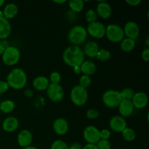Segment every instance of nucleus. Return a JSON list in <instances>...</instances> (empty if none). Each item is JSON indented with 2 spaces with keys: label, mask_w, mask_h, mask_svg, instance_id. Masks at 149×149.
I'll return each mask as SVG.
<instances>
[{
  "label": "nucleus",
  "mask_w": 149,
  "mask_h": 149,
  "mask_svg": "<svg viewBox=\"0 0 149 149\" xmlns=\"http://www.w3.org/2000/svg\"><path fill=\"white\" fill-rule=\"evenodd\" d=\"M74 17H76V13H73L72 11H71V10H70V11H68V20H71V21H72V20H74Z\"/></svg>",
  "instance_id": "obj_43"
},
{
  "label": "nucleus",
  "mask_w": 149,
  "mask_h": 149,
  "mask_svg": "<svg viewBox=\"0 0 149 149\" xmlns=\"http://www.w3.org/2000/svg\"><path fill=\"white\" fill-rule=\"evenodd\" d=\"M122 136L127 142H132L136 138V133L132 128L126 127L122 132Z\"/></svg>",
  "instance_id": "obj_27"
},
{
  "label": "nucleus",
  "mask_w": 149,
  "mask_h": 149,
  "mask_svg": "<svg viewBox=\"0 0 149 149\" xmlns=\"http://www.w3.org/2000/svg\"><path fill=\"white\" fill-rule=\"evenodd\" d=\"M87 36L88 34L85 28L81 26H75L70 29L68 39L72 45L79 46L85 42Z\"/></svg>",
  "instance_id": "obj_3"
},
{
  "label": "nucleus",
  "mask_w": 149,
  "mask_h": 149,
  "mask_svg": "<svg viewBox=\"0 0 149 149\" xmlns=\"http://www.w3.org/2000/svg\"><path fill=\"white\" fill-rule=\"evenodd\" d=\"M82 50L84 56H87L90 58H96L99 51L98 45L94 41H89L85 44Z\"/></svg>",
  "instance_id": "obj_18"
},
{
  "label": "nucleus",
  "mask_w": 149,
  "mask_h": 149,
  "mask_svg": "<svg viewBox=\"0 0 149 149\" xmlns=\"http://www.w3.org/2000/svg\"><path fill=\"white\" fill-rule=\"evenodd\" d=\"M141 58L143 61L145 62H148L149 61V49L148 48H146L145 49L142 51L141 52Z\"/></svg>",
  "instance_id": "obj_38"
},
{
  "label": "nucleus",
  "mask_w": 149,
  "mask_h": 149,
  "mask_svg": "<svg viewBox=\"0 0 149 149\" xmlns=\"http://www.w3.org/2000/svg\"><path fill=\"white\" fill-rule=\"evenodd\" d=\"M68 149H82V146L80 143H74L71 146H68Z\"/></svg>",
  "instance_id": "obj_40"
},
{
  "label": "nucleus",
  "mask_w": 149,
  "mask_h": 149,
  "mask_svg": "<svg viewBox=\"0 0 149 149\" xmlns=\"http://www.w3.org/2000/svg\"><path fill=\"white\" fill-rule=\"evenodd\" d=\"M106 36L113 43L121 42L125 36L123 28L117 24H109L106 28Z\"/></svg>",
  "instance_id": "obj_7"
},
{
  "label": "nucleus",
  "mask_w": 149,
  "mask_h": 149,
  "mask_svg": "<svg viewBox=\"0 0 149 149\" xmlns=\"http://www.w3.org/2000/svg\"><path fill=\"white\" fill-rule=\"evenodd\" d=\"M83 137L86 142L89 144H95L96 145L97 143L100 140V130L93 125L87 126L83 132Z\"/></svg>",
  "instance_id": "obj_10"
},
{
  "label": "nucleus",
  "mask_w": 149,
  "mask_h": 149,
  "mask_svg": "<svg viewBox=\"0 0 149 149\" xmlns=\"http://www.w3.org/2000/svg\"><path fill=\"white\" fill-rule=\"evenodd\" d=\"M122 98L121 97L120 92L114 90H109L103 93L102 96V101L103 104L108 108L114 109L117 108Z\"/></svg>",
  "instance_id": "obj_6"
},
{
  "label": "nucleus",
  "mask_w": 149,
  "mask_h": 149,
  "mask_svg": "<svg viewBox=\"0 0 149 149\" xmlns=\"http://www.w3.org/2000/svg\"><path fill=\"white\" fill-rule=\"evenodd\" d=\"M97 17L103 19H108L112 14V9L110 4L105 1H98L95 10Z\"/></svg>",
  "instance_id": "obj_14"
},
{
  "label": "nucleus",
  "mask_w": 149,
  "mask_h": 149,
  "mask_svg": "<svg viewBox=\"0 0 149 149\" xmlns=\"http://www.w3.org/2000/svg\"><path fill=\"white\" fill-rule=\"evenodd\" d=\"M135 40L129 38H124L120 42V48L123 52H130L133 50L135 47Z\"/></svg>",
  "instance_id": "obj_24"
},
{
  "label": "nucleus",
  "mask_w": 149,
  "mask_h": 149,
  "mask_svg": "<svg viewBox=\"0 0 149 149\" xmlns=\"http://www.w3.org/2000/svg\"><path fill=\"white\" fill-rule=\"evenodd\" d=\"M120 116L122 117H128L132 114L134 111V106L131 100H122L118 106Z\"/></svg>",
  "instance_id": "obj_17"
},
{
  "label": "nucleus",
  "mask_w": 149,
  "mask_h": 149,
  "mask_svg": "<svg viewBox=\"0 0 149 149\" xmlns=\"http://www.w3.org/2000/svg\"><path fill=\"white\" fill-rule=\"evenodd\" d=\"M145 42H146V45L147 48H148V47H149V36H147Z\"/></svg>",
  "instance_id": "obj_48"
},
{
  "label": "nucleus",
  "mask_w": 149,
  "mask_h": 149,
  "mask_svg": "<svg viewBox=\"0 0 149 149\" xmlns=\"http://www.w3.org/2000/svg\"><path fill=\"white\" fill-rule=\"evenodd\" d=\"M82 149H97V148L95 144L87 143L84 147H82Z\"/></svg>",
  "instance_id": "obj_42"
},
{
  "label": "nucleus",
  "mask_w": 149,
  "mask_h": 149,
  "mask_svg": "<svg viewBox=\"0 0 149 149\" xmlns=\"http://www.w3.org/2000/svg\"><path fill=\"white\" fill-rule=\"evenodd\" d=\"M92 83L91 77L87 75H83L80 77L79 80V84L80 87H83V88L87 89V87H90V85Z\"/></svg>",
  "instance_id": "obj_31"
},
{
  "label": "nucleus",
  "mask_w": 149,
  "mask_h": 149,
  "mask_svg": "<svg viewBox=\"0 0 149 149\" xmlns=\"http://www.w3.org/2000/svg\"><path fill=\"white\" fill-rule=\"evenodd\" d=\"M100 116V112L97 109H90L87 111L86 116L89 119H95Z\"/></svg>",
  "instance_id": "obj_34"
},
{
  "label": "nucleus",
  "mask_w": 149,
  "mask_h": 149,
  "mask_svg": "<svg viewBox=\"0 0 149 149\" xmlns=\"http://www.w3.org/2000/svg\"><path fill=\"white\" fill-rule=\"evenodd\" d=\"M17 143L23 148L31 145L33 142V135L28 130H23L17 135Z\"/></svg>",
  "instance_id": "obj_15"
},
{
  "label": "nucleus",
  "mask_w": 149,
  "mask_h": 149,
  "mask_svg": "<svg viewBox=\"0 0 149 149\" xmlns=\"http://www.w3.org/2000/svg\"><path fill=\"white\" fill-rule=\"evenodd\" d=\"M74 69V73L76 74H81V69H80V66H75L73 68Z\"/></svg>",
  "instance_id": "obj_44"
},
{
  "label": "nucleus",
  "mask_w": 149,
  "mask_h": 149,
  "mask_svg": "<svg viewBox=\"0 0 149 149\" xmlns=\"http://www.w3.org/2000/svg\"><path fill=\"white\" fill-rule=\"evenodd\" d=\"M46 90L48 98L52 101L60 102L63 99L64 90L60 84L49 83Z\"/></svg>",
  "instance_id": "obj_8"
},
{
  "label": "nucleus",
  "mask_w": 149,
  "mask_h": 149,
  "mask_svg": "<svg viewBox=\"0 0 149 149\" xmlns=\"http://www.w3.org/2000/svg\"><path fill=\"white\" fill-rule=\"evenodd\" d=\"M27 74L24 70L20 68H15L12 70L7 77V83L9 87L14 90H21L27 84Z\"/></svg>",
  "instance_id": "obj_2"
},
{
  "label": "nucleus",
  "mask_w": 149,
  "mask_h": 149,
  "mask_svg": "<svg viewBox=\"0 0 149 149\" xmlns=\"http://www.w3.org/2000/svg\"><path fill=\"white\" fill-rule=\"evenodd\" d=\"M50 149H68V146L62 140H56L52 143Z\"/></svg>",
  "instance_id": "obj_32"
},
{
  "label": "nucleus",
  "mask_w": 149,
  "mask_h": 149,
  "mask_svg": "<svg viewBox=\"0 0 149 149\" xmlns=\"http://www.w3.org/2000/svg\"><path fill=\"white\" fill-rule=\"evenodd\" d=\"M9 88L10 87H9V85L7 83V81L0 80V95L5 93L8 90Z\"/></svg>",
  "instance_id": "obj_37"
},
{
  "label": "nucleus",
  "mask_w": 149,
  "mask_h": 149,
  "mask_svg": "<svg viewBox=\"0 0 149 149\" xmlns=\"http://www.w3.org/2000/svg\"><path fill=\"white\" fill-rule=\"evenodd\" d=\"M17 13H18V7L15 3H8L6 4L2 12L3 17L7 20L14 18Z\"/></svg>",
  "instance_id": "obj_21"
},
{
  "label": "nucleus",
  "mask_w": 149,
  "mask_h": 149,
  "mask_svg": "<svg viewBox=\"0 0 149 149\" xmlns=\"http://www.w3.org/2000/svg\"><path fill=\"white\" fill-rule=\"evenodd\" d=\"M6 48L4 47V45H2V44L1 43V42H0V55H2L3 52H4V51L5 50Z\"/></svg>",
  "instance_id": "obj_45"
},
{
  "label": "nucleus",
  "mask_w": 149,
  "mask_h": 149,
  "mask_svg": "<svg viewBox=\"0 0 149 149\" xmlns=\"http://www.w3.org/2000/svg\"><path fill=\"white\" fill-rule=\"evenodd\" d=\"M53 2L55 4H64V3H66L67 1L66 0H54Z\"/></svg>",
  "instance_id": "obj_46"
},
{
  "label": "nucleus",
  "mask_w": 149,
  "mask_h": 149,
  "mask_svg": "<svg viewBox=\"0 0 149 149\" xmlns=\"http://www.w3.org/2000/svg\"><path fill=\"white\" fill-rule=\"evenodd\" d=\"M125 2L132 7H137L141 3V0H126Z\"/></svg>",
  "instance_id": "obj_39"
},
{
  "label": "nucleus",
  "mask_w": 149,
  "mask_h": 149,
  "mask_svg": "<svg viewBox=\"0 0 149 149\" xmlns=\"http://www.w3.org/2000/svg\"><path fill=\"white\" fill-rule=\"evenodd\" d=\"M19 127V121L14 116L7 117L2 122V129L7 132H13Z\"/></svg>",
  "instance_id": "obj_20"
},
{
  "label": "nucleus",
  "mask_w": 149,
  "mask_h": 149,
  "mask_svg": "<svg viewBox=\"0 0 149 149\" xmlns=\"http://www.w3.org/2000/svg\"><path fill=\"white\" fill-rule=\"evenodd\" d=\"M4 3H5L4 0H0V7H2V6L4 4Z\"/></svg>",
  "instance_id": "obj_49"
},
{
  "label": "nucleus",
  "mask_w": 149,
  "mask_h": 149,
  "mask_svg": "<svg viewBox=\"0 0 149 149\" xmlns=\"http://www.w3.org/2000/svg\"><path fill=\"white\" fill-rule=\"evenodd\" d=\"M127 121L120 115H116L111 118L109 121V127L116 132H122L127 127Z\"/></svg>",
  "instance_id": "obj_12"
},
{
  "label": "nucleus",
  "mask_w": 149,
  "mask_h": 149,
  "mask_svg": "<svg viewBox=\"0 0 149 149\" xmlns=\"http://www.w3.org/2000/svg\"><path fill=\"white\" fill-rule=\"evenodd\" d=\"M131 101L134 108L137 109H143L148 105V97L146 93L143 92H138L135 93Z\"/></svg>",
  "instance_id": "obj_13"
},
{
  "label": "nucleus",
  "mask_w": 149,
  "mask_h": 149,
  "mask_svg": "<svg viewBox=\"0 0 149 149\" xmlns=\"http://www.w3.org/2000/svg\"><path fill=\"white\" fill-rule=\"evenodd\" d=\"M49 79L45 77V76H39L36 77L33 81V87L38 91H44L47 89L49 84Z\"/></svg>",
  "instance_id": "obj_22"
},
{
  "label": "nucleus",
  "mask_w": 149,
  "mask_h": 149,
  "mask_svg": "<svg viewBox=\"0 0 149 149\" xmlns=\"http://www.w3.org/2000/svg\"><path fill=\"white\" fill-rule=\"evenodd\" d=\"M49 82L52 84H60L61 81V75L57 71H53L49 75Z\"/></svg>",
  "instance_id": "obj_33"
},
{
  "label": "nucleus",
  "mask_w": 149,
  "mask_h": 149,
  "mask_svg": "<svg viewBox=\"0 0 149 149\" xmlns=\"http://www.w3.org/2000/svg\"><path fill=\"white\" fill-rule=\"evenodd\" d=\"M111 57V55L110 51L106 49H99L96 58L102 62H106L110 60Z\"/></svg>",
  "instance_id": "obj_28"
},
{
  "label": "nucleus",
  "mask_w": 149,
  "mask_h": 149,
  "mask_svg": "<svg viewBox=\"0 0 149 149\" xmlns=\"http://www.w3.org/2000/svg\"><path fill=\"white\" fill-rule=\"evenodd\" d=\"M63 60L67 65L70 67L80 66L84 61V55L82 49L79 46L71 45L64 50Z\"/></svg>",
  "instance_id": "obj_1"
},
{
  "label": "nucleus",
  "mask_w": 149,
  "mask_h": 149,
  "mask_svg": "<svg viewBox=\"0 0 149 149\" xmlns=\"http://www.w3.org/2000/svg\"><path fill=\"white\" fill-rule=\"evenodd\" d=\"M81 72L84 74V75L91 76L93 75L97 71V67L95 63L91 61H84L80 65Z\"/></svg>",
  "instance_id": "obj_23"
},
{
  "label": "nucleus",
  "mask_w": 149,
  "mask_h": 149,
  "mask_svg": "<svg viewBox=\"0 0 149 149\" xmlns=\"http://www.w3.org/2000/svg\"><path fill=\"white\" fill-rule=\"evenodd\" d=\"M52 127L56 134L59 135H65L68 132L69 126L68 122L65 119L58 118L54 121Z\"/></svg>",
  "instance_id": "obj_16"
},
{
  "label": "nucleus",
  "mask_w": 149,
  "mask_h": 149,
  "mask_svg": "<svg viewBox=\"0 0 149 149\" xmlns=\"http://www.w3.org/2000/svg\"><path fill=\"white\" fill-rule=\"evenodd\" d=\"M23 149H39V148L36 146H29L26 147V148H24Z\"/></svg>",
  "instance_id": "obj_47"
},
{
  "label": "nucleus",
  "mask_w": 149,
  "mask_h": 149,
  "mask_svg": "<svg viewBox=\"0 0 149 149\" xmlns=\"http://www.w3.org/2000/svg\"><path fill=\"white\" fill-rule=\"evenodd\" d=\"M106 26L98 21L89 23L87 28V34L95 39H102L106 36Z\"/></svg>",
  "instance_id": "obj_9"
},
{
  "label": "nucleus",
  "mask_w": 149,
  "mask_h": 149,
  "mask_svg": "<svg viewBox=\"0 0 149 149\" xmlns=\"http://www.w3.org/2000/svg\"><path fill=\"white\" fill-rule=\"evenodd\" d=\"M135 93L134 92V90L130 88V87H126V88L123 89L120 92V95L122 100H131L132 99V97H133Z\"/></svg>",
  "instance_id": "obj_29"
},
{
  "label": "nucleus",
  "mask_w": 149,
  "mask_h": 149,
  "mask_svg": "<svg viewBox=\"0 0 149 149\" xmlns=\"http://www.w3.org/2000/svg\"><path fill=\"white\" fill-rule=\"evenodd\" d=\"M68 6L71 10L74 13H81L84 7V1L82 0H70L68 1Z\"/></svg>",
  "instance_id": "obj_25"
},
{
  "label": "nucleus",
  "mask_w": 149,
  "mask_h": 149,
  "mask_svg": "<svg viewBox=\"0 0 149 149\" xmlns=\"http://www.w3.org/2000/svg\"><path fill=\"white\" fill-rule=\"evenodd\" d=\"M88 92L87 89L83 88L79 85H76L71 89L70 98L71 102L77 106H82L88 100Z\"/></svg>",
  "instance_id": "obj_4"
},
{
  "label": "nucleus",
  "mask_w": 149,
  "mask_h": 149,
  "mask_svg": "<svg viewBox=\"0 0 149 149\" xmlns=\"http://www.w3.org/2000/svg\"><path fill=\"white\" fill-rule=\"evenodd\" d=\"M24 95L26 97H29V98H30V97H31L33 95V92L31 90H30V89H27V90H25Z\"/></svg>",
  "instance_id": "obj_41"
},
{
  "label": "nucleus",
  "mask_w": 149,
  "mask_h": 149,
  "mask_svg": "<svg viewBox=\"0 0 149 149\" xmlns=\"http://www.w3.org/2000/svg\"><path fill=\"white\" fill-rule=\"evenodd\" d=\"M100 139L109 140L111 137V132L107 129H103L100 130Z\"/></svg>",
  "instance_id": "obj_36"
},
{
  "label": "nucleus",
  "mask_w": 149,
  "mask_h": 149,
  "mask_svg": "<svg viewBox=\"0 0 149 149\" xmlns=\"http://www.w3.org/2000/svg\"><path fill=\"white\" fill-rule=\"evenodd\" d=\"M97 15L95 10L90 9V10H88L87 12H86L85 19L86 20H87V23H93V22L97 21Z\"/></svg>",
  "instance_id": "obj_30"
},
{
  "label": "nucleus",
  "mask_w": 149,
  "mask_h": 149,
  "mask_svg": "<svg viewBox=\"0 0 149 149\" xmlns=\"http://www.w3.org/2000/svg\"><path fill=\"white\" fill-rule=\"evenodd\" d=\"M15 104L11 100H5L0 104V110L4 113H10L14 111Z\"/></svg>",
  "instance_id": "obj_26"
},
{
  "label": "nucleus",
  "mask_w": 149,
  "mask_h": 149,
  "mask_svg": "<svg viewBox=\"0 0 149 149\" xmlns=\"http://www.w3.org/2000/svg\"><path fill=\"white\" fill-rule=\"evenodd\" d=\"M124 34L127 38L135 40L140 34V27L135 21H129L125 23L123 28Z\"/></svg>",
  "instance_id": "obj_11"
},
{
  "label": "nucleus",
  "mask_w": 149,
  "mask_h": 149,
  "mask_svg": "<svg viewBox=\"0 0 149 149\" xmlns=\"http://www.w3.org/2000/svg\"><path fill=\"white\" fill-rule=\"evenodd\" d=\"M12 26L10 21L4 17H0V39L4 40L10 36Z\"/></svg>",
  "instance_id": "obj_19"
},
{
  "label": "nucleus",
  "mask_w": 149,
  "mask_h": 149,
  "mask_svg": "<svg viewBox=\"0 0 149 149\" xmlns=\"http://www.w3.org/2000/svg\"><path fill=\"white\" fill-rule=\"evenodd\" d=\"M20 58V51L15 46H9L5 49L1 55L3 63L6 65L13 66L19 62Z\"/></svg>",
  "instance_id": "obj_5"
},
{
  "label": "nucleus",
  "mask_w": 149,
  "mask_h": 149,
  "mask_svg": "<svg viewBox=\"0 0 149 149\" xmlns=\"http://www.w3.org/2000/svg\"><path fill=\"white\" fill-rule=\"evenodd\" d=\"M97 149H111V146L109 140L100 139L96 144Z\"/></svg>",
  "instance_id": "obj_35"
}]
</instances>
